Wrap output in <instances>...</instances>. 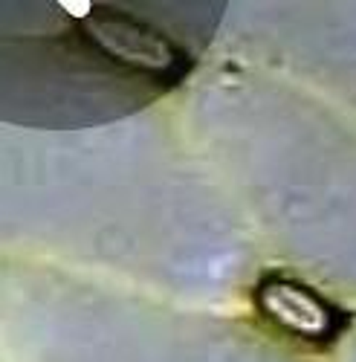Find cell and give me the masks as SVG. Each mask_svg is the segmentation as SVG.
<instances>
[{
    "mask_svg": "<svg viewBox=\"0 0 356 362\" xmlns=\"http://www.w3.org/2000/svg\"><path fill=\"white\" fill-rule=\"evenodd\" d=\"M252 301L263 322L304 345H331L348 327V316L339 305L324 298L307 281L290 276H263L255 284Z\"/></svg>",
    "mask_w": 356,
    "mask_h": 362,
    "instance_id": "1",
    "label": "cell"
},
{
    "mask_svg": "<svg viewBox=\"0 0 356 362\" xmlns=\"http://www.w3.org/2000/svg\"><path fill=\"white\" fill-rule=\"evenodd\" d=\"M81 33L96 47V52L110 58L116 67H125L136 76H148L154 81H174L186 70L180 49L165 35L154 33L151 26L134 21L125 12L87 9Z\"/></svg>",
    "mask_w": 356,
    "mask_h": 362,
    "instance_id": "2",
    "label": "cell"
}]
</instances>
